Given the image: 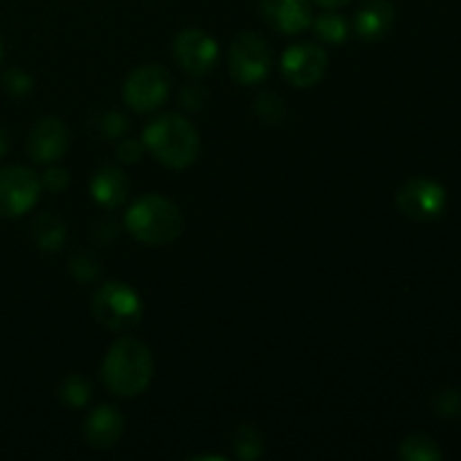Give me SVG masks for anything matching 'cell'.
<instances>
[{
  "instance_id": "18",
  "label": "cell",
  "mask_w": 461,
  "mask_h": 461,
  "mask_svg": "<svg viewBox=\"0 0 461 461\" xmlns=\"http://www.w3.org/2000/svg\"><path fill=\"white\" fill-rule=\"evenodd\" d=\"M311 27H313L315 39H320L322 43H329V45L345 43L347 34H349V25H347L345 18L336 12L320 14L318 18H313Z\"/></svg>"
},
{
  "instance_id": "11",
  "label": "cell",
  "mask_w": 461,
  "mask_h": 461,
  "mask_svg": "<svg viewBox=\"0 0 461 461\" xmlns=\"http://www.w3.org/2000/svg\"><path fill=\"white\" fill-rule=\"evenodd\" d=\"M70 147L68 126L59 117H43L27 135V153L39 165H54Z\"/></svg>"
},
{
  "instance_id": "24",
  "label": "cell",
  "mask_w": 461,
  "mask_h": 461,
  "mask_svg": "<svg viewBox=\"0 0 461 461\" xmlns=\"http://www.w3.org/2000/svg\"><path fill=\"white\" fill-rule=\"evenodd\" d=\"M70 273L77 282L88 284V282H95V279L99 277V273H102V266H99L97 257H93L90 252H79V255L72 257Z\"/></svg>"
},
{
  "instance_id": "19",
  "label": "cell",
  "mask_w": 461,
  "mask_h": 461,
  "mask_svg": "<svg viewBox=\"0 0 461 461\" xmlns=\"http://www.w3.org/2000/svg\"><path fill=\"white\" fill-rule=\"evenodd\" d=\"M90 396H93V385L84 376H79V374L68 376L61 383V387H59V399H61L63 405H68L72 410H79L84 405H88Z\"/></svg>"
},
{
  "instance_id": "27",
  "label": "cell",
  "mask_w": 461,
  "mask_h": 461,
  "mask_svg": "<svg viewBox=\"0 0 461 461\" xmlns=\"http://www.w3.org/2000/svg\"><path fill=\"white\" fill-rule=\"evenodd\" d=\"M144 151H147L144 144L133 138H122V142L117 144V158H120L124 165H135V162L142 160Z\"/></svg>"
},
{
  "instance_id": "6",
  "label": "cell",
  "mask_w": 461,
  "mask_h": 461,
  "mask_svg": "<svg viewBox=\"0 0 461 461\" xmlns=\"http://www.w3.org/2000/svg\"><path fill=\"white\" fill-rule=\"evenodd\" d=\"M41 178L27 167L12 165L0 169V219L27 214L39 203Z\"/></svg>"
},
{
  "instance_id": "23",
  "label": "cell",
  "mask_w": 461,
  "mask_h": 461,
  "mask_svg": "<svg viewBox=\"0 0 461 461\" xmlns=\"http://www.w3.org/2000/svg\"><path fill=\"white\" fill-rule=\"evenodd\" d=\"M432 412L441 419H455L461 414V392L446 387L432 396Z\"/></svg>"
},
{
  "instance_id": "17",
  "label": "cell",
  "mask_w": 461,
  "mask_h": 461,
  "mask_svg": "<svg viewBox=\"0 0 461 461\" xmlns=\"http://www.w3.org/2000/svg\"><path fill=\"white\" fill-rule=\"evenodd\" d=\"M399 457L403 461H439L444 453L432 437L410 435L401 441Z\"/></svg>"
},
{
  "instance_id": "14",
  "label": "cell",
  "mask_w": 461,
  "mask_h": 461,
  "mask_svg": "<svg viewBox=\"0 0 461 461\" xmlns=\"http://www.w3.org/2000/svg\"><path fill=\"white\" fill-rule=\"evenodd\" d=\"M394 25V5L390 0H365L354 16V30L360 39L378 41Z\"/></svg>"
},
{
  "instance_id": "9",
  "label": "cell",
  "mask_w": 461,
  "mask_h": 461,
  "mask_svg": "<svg viewBox=\"0 0 461 461\" xmlns=\"http://www.w3.org/2000/svg\"><path fill=\"white\" fill-rule=\"evenodd\" d=\"M329 57L320 45L295 43L284 52L282 75L295 88H311L327 75Z\"/></svg>"
},
{
  "instance_id": "22",
  "label": "cell",
  "mask_w": 461,
  "mask_h": 461,
  "mask_svg": "<svg viewBox=\"0 0 461 461\" xmlns=\"http://www.w3.org/2000/svg\"><path fill=\"white\" fill-rule=\"evenodd\" d=\"M255 113L264 124H279L284 120V115H286V108H284L282 99L275 93H261L257 97Z\"/></svg>"
},
{
  "instance_id": "4",
  "label": "cell",
  "mask_w": 461,
  "mask_h": 461,
  "mask_svg": "<svg viewBox=\"0 0 461 461\" xmlns=\"http://www.w3.org/2000/svg\"><path fill=\"white\" fill-rule=\"evenodd\" d=\"M93 313L111 331H129L142 320V300L124 282H106L93 300Z\"/></svg>"
},
{
  "instance_id": "25",
  "label": "cell",
  "mask_w": 461,
  "mask_h": 461,
  "mask_svg": "<svg viewBox=\"0 0 461 461\" xmlns=\"http://www.w3.org/2000/svg\"><path fill=\"white\" fill-rule=\"evenodd\" d=\"M3 88L7 90L12 97H25V95H30V90L34 88V81H32V77L27 75V72L18 70V68H12V70H7L3 75Z\"/></svg>"
},
{
  "instance_id": "13",
  "label": "cell",
  "mask_w": 461,
  "mask_h": 461,
  "mask_svg": "<svg viewBox=\"0 0 461 461\" xmlns=\"http://www.w3.org/2000/svg\"><path fill=\"white\" fill-rule=\"evenodd\" d=\"M124 432V417L113 405H97L84 421V439L90 448L108 450L120 441Z\"/></svg>"
},
{
  "instance_id": "29",
  "label": "cell",
  "mask_w": 461,
  "mask_h": 461,
  "mask_svg": "<svg viewBox=\"0 0 461 461\" xmlns=\"http://www.w3.org/2000/svg\"><path fill=\"white\" fill-rule=\"evenodd\" d=\"M313 3H318L320 7H324V9H338V7H345V5H349L351 0H313Z\"/></svg>"
},
{
  "instance_id": "31",
  "label": "cell",
  "mask_w": 461,
  "mask_h": 461,
  "mask_svg": "<svg viewBox=\"0 0 461 461\" xmlns=\"http://www.w3.org/2000/svg\"><path fill=\"white\" fill-rule=\"evenodd\" d=\"M3 57H5V50H3V41H0V63H3Z\"/></svg>"
},
{
  "instance_id": "28",
  "label": "cell",
  "mask_w": 461,
  "mask_h": 461,
  "mask_svg": "<svg viewBox=\"0 0 461 461\" xmlns=\"http://www.w3.org/2000/svg\"><path fill=\"white\" fill-rule=\"evenodd\" d=\"M207 90L198 84H187L183 88V93H180V104H183V108H187V111H198V108H203Z\"/></svg>"
},
{
  "instance_id": "21",
  "label": "cell",
  "mask_w": 461,
  "mask_h": 461,
  "mask_svg": "<svg viewBox=\"0 0 461 461\" xmlns=\"http://www.w3.org/2000/svg\"><path fill=\"white\" fill-rule=\"evenodd\" d=\"M93 124L95 131L106 140H122L129 133V120H126V115L115 111L104 113V115H99Z\"/></svg>"
},
{
  "instance_id": "20",
  "label": "cell",
  "mask_w": 461,
  "mask_h": 461,
  "mask_svg": "<svg viewBox=\"0 0 461 461\" xmlns=\"http://www.w3.org/2000/svg\"><path fill=\"white\" fill-rule=\"evenodd\" d=\"M232 444H234V453H237L239 459L252 461L261 457V453H264V439H261V432L257 430L255 426H250V423H243V426L237 428Z\"/></svg>"
},
{
  "instance_id": "12",
  "label": "cell",
  "mask_w": 461,
  "mask_h": 461,
  "mask_svg": "<svg viewBox=\"0 0 461 461\" xmlns=\"http://www.w3.org/2000/svg\"><path fill=\"white\" fill-rule=\"evenodd\" d=\"M264 18L282 34H300L313 23L311 0H261Z\"/></svg>"
},
{
  "instance_id": "7",
  "label": "cell",
  "mask_w": 461,
  "mask_h": 461,
  "mask_svg": "<svg viewBox=\"0 0 461 461\" xmlns=\"http://www.w3.org/2000/svg\"><path fill=\"white\" fill-rule=\"evenodd\" d=\"M171 77L162 66L149 63L138 68L124 81V102L135 113H151L169 99Z\"/></svg>"
},
{
  "instance_id": "5",
  "label": "cell",
  "mask_w": 461,
  "mask_h": 461,
  "mask_svg": "<svg viewBox=\"0 0 461 461\" xmlns=\"http://www.w3.org/2000/svg\"><path fill=\"white\" fill-rule=\"evenodd\" d=\"M270 48L266 39L255 32H241L230 48V77L241 86H255L268 77L270 72Z\"/></svg>"
},
{
  "instance_id": "26",
  "label": "cell",
  "mask_w": 461,
  "mask_h": 461,
  "mask_svg": "<svg viewBox=\"0 0 461 461\" xmlns=\"http://www.w3.org/2000/svg\"><path fill=\"white\" fill-rule=\"evenodd\" d=\"M70 185V176L66 169H59V167H50L43 176H41V187L48 189L52 194H61L63 189Z\"/></svg>"
},
{
  "instance_id": "30",
  "label": "cell",
  "mask_w": 461,
  "mask_h": 461,
  "mask_svg": "<svg viewBox=\"0 0 461 461\" xmlns=\"http://www.w3.org/2000/svg\"><path fill=\"white\" fill-rule=\"evenodd\" d=\"M7 149H9V140H7V133H5V131L0 129V158H3L5 153H7Z\"/></svg>"
},
{
  "instance_id": "8",
  "label": "cell",
  "mask_w": 461,
  "mask_h": 461,
  "mask_svg": "<svg viewBox=\"0 0 461 461\" xmlns=\"http://www.w3.org/2000/svg\"><path fill=\"white\" fill-rule=\"evenodd\" d=\"M396 205L408 219L419 223L435 221L446 210V189L430 178H412L399 189Z\"/></svg>"
},
{
  "instance_id": "15",
  "label": "cell",
  "mask_w": 461,
  "mask_h": 461,
  "mask_svg": "<svg viewBox=\"0 0 461 461\" xmlns=\"http://www.w3.org/2000/svg\"><path fill=\"white\" fill-rule=\"evenodd\" d=\"M129 178H126L124 171L120 167L106 165L102 169H97V174L93 176V183H90V192L93 198L106 210H115L129 196Z\"/></svg>"
},
{
  "instance_id": "10",
  "label": "cell",
  "mask_w": 461,
  "mask_h": 461,
  "mask_svg": "<svg viewBox=\"0 0 461 461\" xmlns=\"http://www.w3.org/2000/svg\"><path fill=\"white\" fill-rule=\"evenodd\" d=\"M174 57L185 72L194 77H203L216 66L219 59V43L207 32L198 27H187L174 41Z\"/></svg>"
},
{
  "instance_id": "3",
  "label": "cell",
  "mask_w": 461,
  "mask_h": 461,
  "mask_svg": "<svg viewBox=\"0 0 461 461\" xmlns=\"http://www.w3.org/2000/svg\"><path fill=\"white\" fill-rule=\"evenodd\" d=\"M124 228L144 246L160 248L169 246L183 234L185 219L180 207L169 198L147 194L129 207L124 216Z\"/></svg>"
},
{
  "instance_id": "1",
  "label": "cell",
  "mask_w": 461,
  "mask_h": 461,
  "mask_svg": "<svg viewBox=\"0 0 461 461\" xmlns=\"http://www.w3.org/2000/svg\"><path fill=\"white\" fill-rule=\"evenodd\" d=\"M102 381L111 394L122 399H133L147 392L153 381L151 349L135 338L115 340L102 363Z\"/></svg>"
},
{
  "instance_id": "16",
  "label": "cell",
  "mask_w": 461,
  "mask_h": 461,
  "mask_svg": "<svg viewBox=\"0 0 461 461\" xmlns=\"http://www.w3.org/2000/svg\"><path fill=\"white\" fill-rule=\"evenodd\" d=\"M32 241L36 248L43 252H57L61 250L63 241H66V225L61 219L54 214H41L32 223Z\"/></svg>"
},
{
  "instance_id": "2",
  "label": "cell",
  "mask_w": 461,
  "mask_h": 461,
  "mask_svg": "<svg viewBox=\"0 0 461 461\" xmlns=\"http://www.w3.org/2000/svg\"><path fill=\"white\" fill-rule=\"evenodd\" d=\"M142 144L160 165L169 169H187L201 151L198 129L183 115L167 113L144 129Z\"/></svg>"
}]
</instances>
